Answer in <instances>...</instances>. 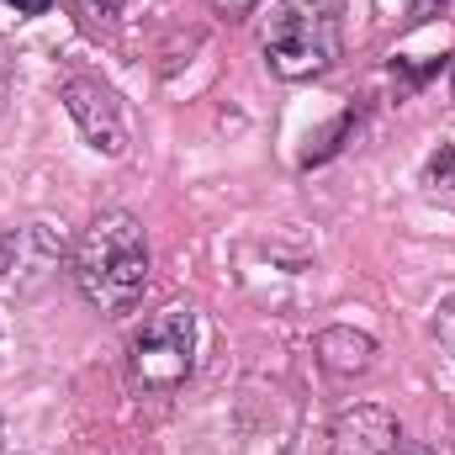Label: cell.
I'll return each instance as SVG.
<instances>
[{"instance_id": "ba28073f", "label": "cell", "mask_w": 455, "mask_h": 455, "mask_svg": "<svg viewBox=\"0 0 455 455\" xmlns=\"http://www.w3.org/2000/svg\"><path fill=\"white\" fill-rule=\"evenodd\" d=\"M75 11L85 16V27H96V32H107L116 16H122V0H75Z\"/></svg>"}, {"instance_id": "277c9868", "label": "cell", "mask_w": 455, "mask_h": 455, "mask_svg": "<svg viewBox=\"0 0 455 455\" xmlns=\"http://www.w3.org/2000/svg\"><path fill=\"white\" fill-rule=\"evenodd\" d=\"M64 107L75 116V127L85 132V143L96 148V154H127V122H122V107H116V96L101 85V80H91V75H69L64 80Z\"/></svg>"}, {"instance_id": "7c38bea8", "label": "cell", "mask_w": 455, "mask_h": 455, "mask_svg": "<svg viewBox=\"0 0 455 455\" xmlns=\"http://www.w3.org/2000/svg\"><path fill=\"white\" fill-rule=\"evenodd\" d=\"M451 64H455V59H451ZM451 96H455V75H451Z\"/></svg>"}, {"instance_id": "5bb4252c", "label": "cell", "mask_w": 455, "mask_h": 455, "mask_svg": "<svg viewBox=\"0 0 455 455\" xmlns=\"http://www.w3.org/2000/svg\"><path fill=\"white\" fill-rule=\"evenodd\" d=\"M424 5H429V0H424Z\"/></svg>"}, {"instance_id": "4fadbf2b", "label": "cell", "mask_w": 455, "mask_h": 455, "mask_svg": "<svg viewBox=\"0 0 455 455\" xmlns=\"http://www.w3.org/2000/svg\"><path fill=\"white\" fill-rule=\"evenodd\" d=\"M0 91H5V75H0Z\"/></svg>"}, {"instance_id": "5b68a950", "label": "cell", "mask_w": 455, "mask_h": 455, "mask_svg": "<svg viewBox=\"0 0 455 455\" xmlns=\"http://www.w3.org/2000/svg\"><path fill=\"white\" fill-rule=\"evenodd\" d=\"M397 440L403 435L387 408H355L334 424V455H392Z\"/></svg>"}, {"instance_id": "9c48e42d", "label": "cell", "mask_w": 455, "mask_h": 455, "mask_svg": "<svg viewBox=\"0 0 455 455\" xmlns=\"http://www.w3.org/2000/svg\"><path fill=\"white\" fill-rule=\"evenodd\" d=\"M435 339H440V349L455 360V297H445L440 313H435Z\"/></svg>"}, {"instance_id": "52a82bcc", "label": "cell", "mask_w": 455, "mask_h": 455, "mask_svg": "<svg viewBox=\"0 0 455 455\" xmlns=\"http://www.w3.org/2000/svg\"><path fill=\"white\" fill-rule=\"evenodd\" d=\"M419 186H424L440 207H455V143H445L440 154H429V159H424Z\"/></svg>"}, {"instance_id": "7a4b0ae2", "label": "cell", "mask_w": 455, "mask_h": 455, "mask_svg": "<svg viewBox=\"0 0 455 455\" xmlns=\"http://www.w3.org/2000/svg\"><path fill=\"white\" fill-rule=\"evenodd\" d=\"M259 48L275 80H313L339 59V11L329 0H281L265 16Z\"/></svg>"}, {"instance_id": "8992f818", "label": "cell", "mask_w": 455, "mask_h": 455, "mask_svg": "<svg viewBox=\"0 0 455 455\" xmlns=\"http://www.w3.org/2000/svg\"><path fill=\"white\" fill-rule=\"evenodd\" d=\"M318 355H323V365H329V371L349 376V371H365V365H371L376 344L365 339V334H349V329H329V334L318 339Z\"/></svg>"}, {"instance_id": "3957f363", "label": "cell", "mask_w": 455, "mask_h": 455, "mask_svg": "<svg viewBox=\"0 0 455 455\" xmlns=\"http://www.w3.org/2000/svg\"><path fill=\"white\" fill-rule=\"evenodd\" d=\"M196 365V313L164 307L127 344V376L138 392H175Z\"/></svg>"}, {"instance_id": "8fae6325", "label": "cell", "mask_w": 455, "mask_h": 455, "mask_svg": "<svg viewBox=\"0 0 455 455\" xmlns=\"http://www.w3.org/2000/svg\"><path fill=\"white\" fill-rule=\"evenodd\" d=\"M5 5H11L16 16H48V11H53V0H5Z\"/></svg>"}, {"instance_id": "30bf717a", "label": "cell", "mask_w": 455, "mask_h": 455, "mask_svg": "<svg viewBox=\"0 0 455 455\" xmlns=\"http://www.w3.org/2000/svg\"><path fill=\"white\" fill-rule=\"evenodd\" d=\"M254 5H259V0H212V11H218V16H228V21H238V16H249Z\"/></svg>"}, {"instance_id": "6da1fadb", "label": "cell", "mask_w": 455, "mask_h": 455, "mask_svg": "<svg viewBox=\"0 0 455 455\" xmlns=\"http://www.w3.org/2000/svg\"><path fill=\"white\" fill-rule=\"evenodd\" d=\"M75 286L96 313H127L148 286V238L132 212H101L75 243Z\"/></svg>"}]
</instances>
